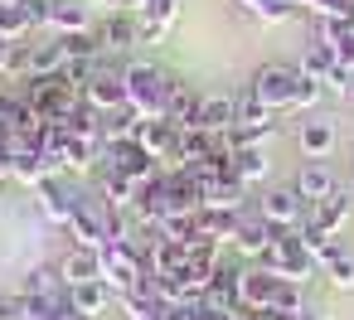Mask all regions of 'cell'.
Instances as JSON below:
<instances>
[{
	"instance_id": "obj_4",
	"label": "cell",
	"mask_w": 354,
	"mask_h": 320,
	"mask_svg": "<svg viewBox=\"0 0 354 320\" xmlns=\"http://www.w3.org/2000/svg\"><path fill=\"white\" fill-rule=\"evenodd\" d=\"M252 209H257L272 228H301V223L310 218V204H306L291 185H281V189H277V185L257 189V194H252Z\"/></svg>"
},
{
	"instance_id": "obj_13",
	"label": "cell",
	"mask_w": 354,
	"mask_h": 320,
	"mask_svg": "<svg viewBox=\"0 0 354 320\" xmlns=\"http://www.w3.org/2000/svg\"><path fill=\"white\" fill-rule=\"evenodd\" d=\"M199 107H204V93H199L194 83L175 78V83H170V97H165V122H175L180 131H185V126H199Z\"/></svg>"
},
{
	"instance_id": "obj_32",
	"label": "cell",
	"mask_w": 354,
	"mask_h": 320,
	"mask_svg": "<svg viewBox=\"0 0 354 320\" xmlns=\"http://www.w3.org/2000/svg\"><path fill=\"white\" fill-rule=\"evenodd\" d=\"M320 97H325V83H315V78H296V88H291V107L286 112H315L320 107Z\"/></svg>"
},
{
	"instance_id": "obj_19",
	"label": "cell",
	"mask_w": 354,
	"mask_h": 320,
	"mask_svg": "<svg viewBox=\"0 0 354 320\" xmlns=\"http://www.w3.org/2000/svg\"><path fill=\"white\" fill-rule=\"evenodd\" d=\"M349 214H354V189L344 185V189H335V194H330L325 204H315V209H310V223L339 238V228L349 223Z\"/></svg>"
},
{
	"instance_id": "obj_30",
	"label": "cell",
	"mask_w": 354,
	"mask_h": 320,
	"mask_svg": "<svg viewBox=\"0 0 354 320\" xmlns=\"http://www.w3.org/2000/svg\"><path fill=\"white\" fill-rule=\"evenodd\" d=\"M156 238H170V243L199 238V214H165V218L156 223Z\"/></svg>"
},
{
	"instance_id": "obj_29",
	"label": "cell",
	"mask_w": 354,
	"mask_h": 320,
	"mask_svg": "<svg viewBox=\"0 0 354 320\" xmlns=\"http://www.w3.org/2000/svg\"><path fill=\"white\" fill-rule=\"evenodd\" d=\"M301 305H310V291H306V281H277L272 286V315H291V310H301Z\"/></svg>"
},
{
	"instance_id": "obj_15",
	"label": "cell",
	"mask_w": 354,
	"mask_h": 320,
	"mask_svg": "<svg viewBox=\"0 0 354 320\" xmlns=\"http://www.w3.org/2000/svg\"><path fill=\"white\" fill-rule=\"evenodd\" d=\"M136 20H141V44H160L170 35V25L180 20V0H146Z\"/></svg>"
},
{
	"instance_id": "obj_36",
	"label": "cell",
	"mask_w": 354,
	"mask_h": 320,
	"mask_svg": "<svg viewBox=\"0 0 354 320\" xmlns=\"http://www.w3.org/2000/svg\"><path fill=\"white\" fill-rule=\"evenodd\" d=\"M349 102H354V88H349Z\"/></svg>"
},
{
	"instance_id": "obj_12",
	"label": "cell",
	"mask_w": 354,
	"mask_h": 320,
	"mask_svg": "<svg viewBox=\"0 0 354 320\" xmlns=\"http://www.w3.org/2000/svg\"><path fill=\"white\" fill-rule=\"evenodd\" d=\"M93 6L88 0H49V20L44 30L49 35H78V30H93Z\"/></svg>"
},
{
	"instance_id": "obj_33",
	"label": "cell",
	"mask_w": 354,
	"mask_h": 320,
	"mask_svg": "<svg viewBox=\"0 0 354 320\" xmlns=\"http://www.w3.org/2000/svg\"><path fill=\"white\" fill-rule=\"evenodd\" d=\"M0 320H25V296L20 291H0Z\"/></svg>"
},
{
	"instance_id": "obj_27",
	"label": "cell",
	"mask_w": 354,
	"mask_h": 320,
	"mask_svg": "<svg viewBox=\"0 0 354 320\" xmlns=\"http://www.w3.org/2000/svg\"><path fill=\"white\" fill-rule=\"evenodd\" d=\"M238 10H248L252 20H262V25H281V20H291L301 6L296 0H233Z\"/></svg>"
},
{
	"instance_id": "obj_25",
	"label": "cell",
	"mask_w": 354,
	"mask_h": 320,
	"mask_svg": "<svg viewBox=\"0 0 354 320\" xmlns=\"http://www.w3.org/2000/svg\"><path fill=\"white\" fill-rule=\"evenodd\" d=\"M238 214H243V209H214V204H204V209H199V233L228 247V243H233V228H238Z\"/></svg>"
},
{
	"instance_id": "obj_10",
	"label": "cell",
	"mask_w": 354,
	"mask_h": 320,
	"mask_svg": "<svg viewBox=\"0 0 354 320\" xmlns=\"http://www.w3.org/2000/svg\"><path fill=\"white\" fill-rule=\"evenodd\" d=\"M335 146H339V131H335L330 117H310L306 112V122H296V151L306 160H325V156H335Z\"/></svg>"
},
{
	"instance_id": "obj_24",
	"label": "cell",
	"mask_w": 354,
	"mask_h": 320,
	"mask_svg": "<svg viewBox=\"0 0 354 320\" xmlns=\"http://www.w3.org/2000/svg\"><path fill=\"white\" fill-rule=\"evenodd\" d=\"M320 276H330L335 291H354V252L344 243H335L325 257H320Z\"/></svg>"
},
{
	"instance_id": "obj_18",
	"label": "cell",
	"mask_w": 354,
	"mask_h": 320,
	"mask_svg": "<svg viewBox=\"0 0 354 320\" xmlns=\"http://www.w3.org/2000/svg\"><path fill=\"white\" fill-rule=\"evenodd\" d=\"M146 267H151L156 276H185V267H189V243L151 238V257H146Z\"/></svg>"
},
{
	"instance_id": "obj_11",
	"label": "cell",
	"mask_w": 354,
	"mask_h": 320,
	"mask_svg": "<svg viewBox=\"0 0 354 320\" xmlns=\"http://www.w3.org/2000/svg\"><path fill=\"white\" fill-rule=\"evenodd\" d=\"M272 286H277V276L262 262H243V272H238V305L243 310H267L272 305Z\"/></svg>"
},
{
	"instance_id": "obj_2",
	"label": "cell",
	"mask_w": 354,
	"mask_h": 320,
	"mask_svg": "<svg viewBox=\"0 0 354 320\" xmlns=\"http://www.w3.org/2000/svg\"><path fill=\"white\" fill-rule=\"evenodd\" d=\"M262 267H267L277 281H310V276L320 272V262H315V257L306 252V243H301V228H281L277 243L267 247Z\"/></svg>"
},
{
	"instance_id": "obj_6",
	"label": "cell",
	"mask_w": 354,
	"mask_h": 320,
	"mask_svg": "<svg viewBox=\"0 0 354 320\" xmlns=\"http://www.w3.org/2000/svg\"><path fill=\"white\" fill-rule=\"evenodd\" d=\"M296 64H262L252 78H248V88L272 107V112H286L291 107V88H296Z\"/></svg>"
},
{
	"instance_id": "obj_7",
	"label": "cell",
	"mask_w": 354,
	"mask_h": 320,
	"mask_svg": "<svg viewBox=\"0 0 354 320\" xmlns=\"http://www.w3.org/2000/svg\"><path fill=\"white\" fill-rule=\"evenodd\" d=\"M97 39H102L107 54H131V49H141V20H136V10L117 6L112 15H102V20H97Z\"/></svg>"
},
{
	"instance_id": "obj_1",
	"label": "cell",
	"mask_w": 354,
	"mask_h": 320,
	"mask_svg": "<svg viewBox=\"0 0 354 320\" xmlns=\"http://www.w3.org/2000/svg\"><path fill=\"white\" fill-rule=\"evenodd\" d=\"M122 78H127V102L141 117H165V97H170V83H175L165 68H156V64H127Z\"/></svg>"
},
{
	"instance_id": "obj_26",
	"label": "cell",
	"mask_w": 354,
	"mask_h": 320,
	"mask_svg": "<svg viewBox=\"0 0 354 320\" xmlns=\"http://www.w3.org/2000/svg\"><path fill=\"white\" fill-rule=\"evenodd\" d=\"M59 291H64L59 262H54V267H49V262L30 267V272H25V281H20V296H59Z\"/></svg>"
},
{
	"instance_id": "obj_28",
	"label": "cell",
	"mask_w": 354,
	"mask_h": 320,
	"mask_svg": "<svg viewBox=\"0 0 354 320\" xmlns=\"http://www.w3.org/2000/svg\"><path fill=\"white\" fill-rule=\"evenodd\" d=\"M223 146V136H214V131H204V126H185L180 131V151H185V165L189 160H209L214 151Z\"/></svg>"
},
{
	"instance_id": "obj_17",
	"label": "cell",
	"mask_w": 354,
	"mask_h": 320,
	"mask_svg": "<svg viewBox=\"0 0 354 320\" xmlns=\"http://www.w3.org/2000/svg\"><path fill=\"white\" fill-rule=\"evenodd\" d=\"M238 122V102L233 93H204V107H199V126L214 131V136H228Z\"/></svg>"
},
{
	"instance_id": "obj_8",
	"label": "cell",
	"mask_w": 354,
	"mask_h": 320,
	"mask_svg": "<svg viewBox=\"0 0 354 320\" xmlns=\"http://www.w3.org/2000/svg\"><path fill=\"white\" fill-rule=\"evenodd\" d=\"M112 59V54H107ZM97 64V73L88 78V88H83V97L107 117V112H117V107H127V78H122V68H112V64Z\"/></svg>"
},
{
	"instance_id": "obj_22",
	"label": "cell",
	"mask_w": 354,
	"mask_h": 320,
	"mask_svg": "<svg viewBox=\"0 0 354 320\" xmlns=\"http://www.w3.org/2000/svg\"><path fill=\"white\" fill-rule=\"evenodd\" d=\"M335 64H339V54H335L325 39H315V35H310V44H306V49H301V59H296V73H306V78L325 83Z\"/></svg>"
},
{
	"instance_id": "obj_3",
	"label": "cell",
	"mask_w": 354,
	"mask_h": 320,
	"mask_svg": "<svg viewBox=\"0 0 354 320\" xmlns=\"http://www.w3.org/2000/svg\"><path fill=\"white\" fill-rule=\"evenodd\" d=\"M88 194L68 180V175H49L39 189H35V204H39V218L44 223H54V228H68V218L78 214V204H83Z\"/></svg>"
},
{
	"instance_id": "obj_9",
	"label": "cell",
	"mask_w": 354,
	"mask_h": 320,
	"mask_svg": "<svg viewBox=\"0 0 354 320\" xmlns=\"http://www.w3.org/2000/svg\"><path fill=\"white\" fill-rule=\"evenodd\" d=\"M291 189L315 209V204H325L335 189H344V180L335 175V165H325V160H306L301 170H296V180H291Z\"/></svg>"
},
{
	"instance_id": "obj_14",
	"label": "cell",
	"mask_w": 354,
	"mask_h": 320,
	"mask_svg": "<svg viewBox=\"0 0 354 320\" xmlns=\"http://www.w3.org/2000/svg\"><path fill=\"white\" fill-rule=\"evenodd\" d=\"M59 276H64V286L102 281V252H97V247H68V252L59 257Z\"/></svg>"
},
{
	"instance_id": "obj_20",
	"label": "cell",
	"mask_w": 354,
	"mask_h": 320,
	"mask_svg": "<svg viewBox=\"0 0 354 320\" xmlns=\"http://www.w3.org/2000/svg\"><path fill=\"white\" fill-rule=\"evenodd\" d=\"M68 54H64V39L59 35H44L30 44V78H49V73H64Z\"/></svg>"
},
{
	"instance_id": "obj_21",
	"label": "cell",
	"mask_w": 354,
	"mask_h": 320,
	"mask_svg": "<svg viewBox=\"0 0 354 320\" xmlns=\"http://www.w3.org/2000/svg\"><path fill=\"white\" fill-rule=\"evenodd\" d=\"M233 175H238L248 189H257V185L272 175V156H267V146H238V151H233Z\"/></svg>"
},
{
	"instance_id": "obj_34",
	"label": "cell",
	"mask_w": 354,
	"mask_h": 320,
	"mask_svg": "<svg viewBox=\"0 0 354 320\" xmlns=\"http://www.w3.org/2000/svg\"><path fill=\"white\" fill-rule=\"evenodd\" d=\"M131 320H165V315H160V305H156V310H146V315H131Z\"/></svg>"
},
{
	"instance_id": "obj_5",
	"label": "cell",
	"mask_w": 354,
	"mask_h": 320,
	"mask_svg": "<svg viewBox=\"0 0 354 320\" xmlns=\"http://www.w3.org/2000/svg\"><path fill=\"white\" fill-rule=\"evenodd\" d=\"M277 233H281V228H272V223L248 204V209L238 214V228H233V243H228V247H233V257H238V262H262V257H267V247L277 243Z\"/></svg>"
},
{
	"instance_id": "obj_35",
	"label": "cell",
	"mask_w": 354,
	"mask_h": 320,
	"mask_svg": "<svg viewBox=\"0 0 354 320\" xmlns=\"http://www.w3.org/2000/svg\"><path fill=\"white\" fill-rule=\"evenodd\" d=\"M117 6H127V10H141V6H146V0H117Z\"/></svg>"
},
{
	"instance_id": "obj_16",
	"label": "cell",
	"mask_w": 354,
	"mask_h": 320,
	"mask_svg": "<svg viewBox=\"0 0 354 320\" xmlns=\"http://www.w3.org/2000/svg\"><path fill=\"white\" fill-rule=\"evenodd\" d=\"M97 194H102V204H107V209H136L141 185H136L131 175H122V170L102 165V170H97Z\"/></svg>"
},
{
	"instance_id": "obj_23",
	"label": "cell",
	"mask_w": 354,
	"mask_h": 320,
	"mask_svg": "<svg viewBox=\"0 0 354 320\" xmlns=\"http://www.w3.org/2000/svg\"><path fill=\"white\" fill-rule=\"evenodd\" d=\"M68 296H73V310H83V315H102V310H112L117 305V291L107 286V281H83V286H68Z\"/></svg>"
},
{
	"instance_id": "obj_31",
	"label": "cell",
	"mask_w": 354,
	"mask_h": 320,
	"mask_svg": "<svg viewBox=\"0 0 354 320\" xmlns=\"http://www.w3.org/2000/svg\"><path fill=\"white\" fill-rule=\"evenodd\" d=\"M64 39V54L68 59H102L107 49H102V39H97V25L93 30H78V35H59Z\"/></svg>"
}]
</instances>
